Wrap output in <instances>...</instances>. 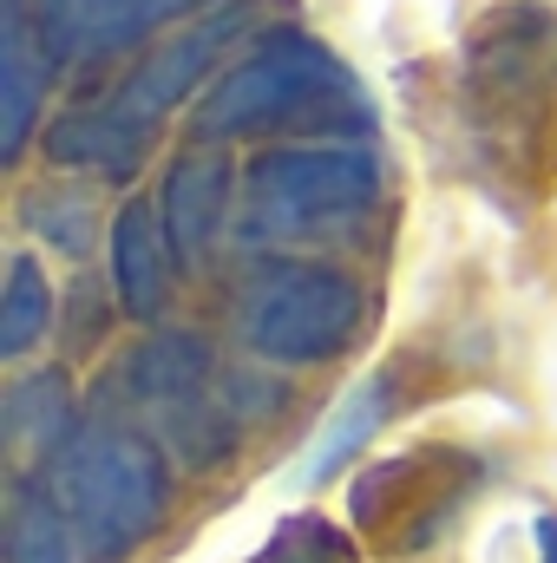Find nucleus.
<instances>
[{"instance_id":"nucleus-13","label":"nucleus","mask_w":557,"mask_h":563,"mask_svg":"<svg viewBox=\"0 0 557 563\" xmlns=\"http://www.w3.org/2000/svg\"><path fill=\"white\" fill-rule=\"evenodd\" d=\"M387 407H394V374H374V380H361L341 407H335V420L321 426V439L302 452V478H328L374 426L387 420Z\"/></svg>"},{"instance_id":"nucleus-16","label":"nucleus","mask_w":557,"mask_h":563,"mask_svg":"<svg viewBox=\"0 0 557 563\" xmlns=\"http://www.w3.org/2000/svg\"><path fill=\"white\" fill-rule=\"evenodd\" d=\"M348 558H354L348 538L321 518H282L276 538L256 551V563H348Z\"/></svg>"},{"instance_id":"nucleus-3","label":"nucleus","mask_w":557,"mask_h":563,"mask_svg":"<svg viewBox=\"0 0 557 563\" xmlns=\"http://www.w3.org/2000/svg\"><path fill=\"white\" fill-rule=\"evenodd\" d=\"M381 197V157L368 144H282L250 164L243 184V236L250 243H295L328 236Z\"/></svg>"},{"instance_id":"nucleus-11","label":"nucleus","mask_w":557,"mask_h":563,"mask_svg":"<svg viewBox=\"0 0 557 563\" xmlns=\"http://www.w3.org/2000/svg\"><path fill=\"white\" fill-rule=\"evenodd\" d=\"M144 144H151V125H139L119 99H99V106H79L66 119H53L46 132V151L59 164H79V170H106V177H125L139 170Z\"/></svg>"},{"instance_id":"nucleus-4","label":"nucleus","mask_w":557,"mask_h":563,"mask_svg":"<svg viewBox=\"0 0 557 563\" xmlns=\"http://www.w3.org/2000/svg\"><path fill=\"white\" fill-rule=\"evenodd\" d=\"M354 328H361V288L328 263H276L237 301L243 347L263 361H282V367L341 354L354 341Z\"/></svg>"},{"instance_id":"nucleus-17","label":"nucleus","mask_w":557,"mask_h":563,"mask_svg":"<svg viewBox=\"0 0 557 563\" xmlns=\"http://www.w3.org/2000/svg\"><path fill=\"white\" fill-rule=\"evenodd\" d=\"M26 217H33L40 236H53L59 250H86V230H92V210H86V203H73V197H59V203H53V197H33Z\"/></svg>"},{"instance_id":"nucleus-9","label":"nucleus","mask_w":557,"mask_h":563,"mask_svg":"<svg viewBox=\"0 0 557 563\" xmlns=\"http://www.w3.org/2000/svg\"><path fill=\"white\" fill-rule=\"evenodd\" d=\"M164 230H171V250L177 263H204L217 230H223V210H230V164L217 151H190L171 164L164 177Z\"/></svg>"},{"instance_id":"nucleus-6","label":"nucleus","mask_w":557,"mask_h":563,"mask_svg":"<svg viewBox=\"0 0 557 563\" xmlns=\"http://www.w3.org/2000/svg\"><path fill=\"white\" fill-rule=\"evenodd\" d=\"M250 13H256V0H223V7H217L210 20H197L184 40H171L164 53H151L112 99H119L139 125H157V119H164V112H171V106H177V99H184V92H190V86H197V79L237 46V40H243Z\"/></svg>"},{"instance_id":"nucleus-18","label":"nucleus","mask_w":557,"mask_h":563,"mask_svg":"<svg viewBox=\"0 0 557 563\" xmlns=\"http://www.w3.org/2000/svg\"><path fill=\"white\" fill-rule=\"evenodd\" d=\"M538 551L545 563H557V518H538Z\"/></svg>"},{"instance_id":"nucleus-10","label":"nucleus","mask_w":557,"mask_h":563,"mask_svg":"<svg viewBox=\"0 0 557 563\" xmlns=\"http://www.w3.org/2000/svg\"><path fill=\"white\" fill-rule=\"evenodd\" d=\"M171 230H164V210L132 197L119 217H112V282H119V301L125 314L151 321L171 295Z\"/></svg>"},{"instance_id":"nucleus-2","label":"nucleus","mask_w":557,"mask_h":563,"mask_svg":"<svg viewBox=\"0 0 557 563\" xmlns=\"http://www.w3.org/2000/svg\"><path fill=\"white\" fill-rule=\"evenodd\" d=\"M53 498L86 558L112 563L139 551L164 518V459L132 426H73V439L53 452Z\"/></svg>"},{"instance_id":"nucleus-15","label":"nucleus","mask_w":557,"mask_h":563,"mask_svg":"<svg viewBox=\"0 0 557 563\" xmlns=\"http://www.w3.org/2000/svg\"><path fill=\"white\" fill-rule=\"evenodd\" d=\"M46 321H53V295H46L40 263H33V256H13V269H7V301H0V354L20 361V354L46 334Z\"/></svg>"},{"instance_id":"nucleus-7","label":"nucleus","mask_w":557,"mask_h":563,"mask_svg":"<svg viewBox=\"0 0 557 563\" xmlns=\"http://www.w3.org/2000/svg\"><path fill=\"white\" fill-rule=\"evenodd\" d=\"M204 0H40V40L53 59H92L125 53L151 40L157 26L197 13Z\"/></svg>"},{"instance_id":"nucleus-8","label":"nucleus","mask_w":557,"mask_h":563,"mask_svg":"<svg viewBox=\"0 0 557 563\" xmlns=\"http://www.w3.org/2000/svg\"><path fill=\"white\" fill-rule=\"evenodd\" d=\"M46 73H53V53L46 40H33V0H0V157L26 151L40 125Z\"/></svg>"},{"instance_id":"nucleus-14","label":"nucleus","mask_w":557,"mask_h":563,"mask_svg":"<svg viewBox=\"0 0 557 563\" xmlns=\"http://www.w3.org/2000/svg\"><path fill=\"white\" fill-rule=\"evenodd\" d=\"M73 400H66V380L59 374H33L7 394V439L26 452V445H66L73 439Z\"/></svg>"},{"instance_id":"nucleus-1","label":"nucleus","mask_w":557,"mask_h":563,"mask_svg":"<svg viewBox=\"0 0 557 563\" xmlns=\"http://www.w3.org/2000/svg\"><path fill=\"white\" fill-rule=\"evenodd\" d=\"M282 125H368L354 73L295 26L256 40L197 106V139H250Z\"/></svg>"},{"instance_id":"nucleus-5","label":"nucleus","mask_w":557,"mask_h":563,"mask_svg":"<svg viewBox=\"0 0 557 563\" xmlns=\"http://www.w3.org/2000/svg\"><path fill=\"white\" fill-rule=\"evenodd\" d=\"M210 380H217V361L197 334H151L125 361V387L164 420V432L177 439V452L190 465L223 459L237 439V413L210 407Z\"/></svg>"},{"instance_id":"nucleus-12","label":"nucleus","mask_w":557,"mask_h":563,"mask_svg":"<svg viewBox=\"0 0 557 563\" xmlns=\"http://www.w3.org/2000/svg\"><path fill=\"white\" fill-rule=\"evenodd\" d=\"M73 518L59 511L53 485H20L7 511V563H73Z\"/></svg>"}]
</instances>
